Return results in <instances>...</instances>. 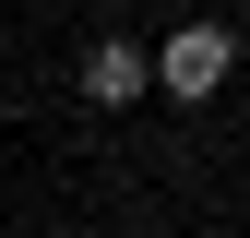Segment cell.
<instances>
[{"label":"cell","instance_id":"obj_1","mask_svg":"<svg viewBox=\"0 0 250 238\" xmlns=\"http://www.w3.org/2000/svg\"><path fill=\"white\" fill-rule=\"evenodd\" d=\"M227 72H238V36H227V24H179V36L155 48V96H179V107H214Z\"/></svg>","mask_w":250,"mask_h":238},{"label":"cell","instance_id":"obj_2","mask_svg":"<svg viewBox=\"0 0 250 238\" xmlns=\"http://www.w3.org/2000/svg\"><path fill=\"white\" fill-rule=\"evenodd\" d=\"M72 83H83V107H143V96H155V48H143V36H96Z\"/></svg>","mask_w":250,"mask_h":238}]
</instances>
